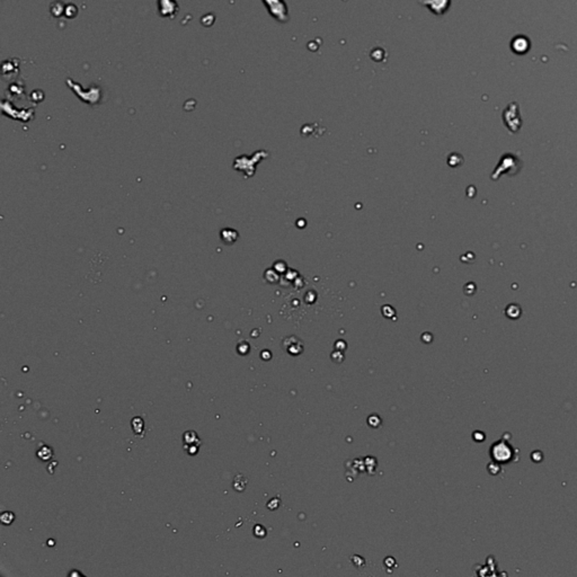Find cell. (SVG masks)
I'll use <instances>...</instances> for the list:
<instances>
[{
    "instance_id": "cell-1",
    "label": "cell",
    "mask_w": 577,
    "mask_h": 577,
    "mask_svg": "<svg viewBox=\"0 0 577 577\" xmlns=\"http://www.w3.org/2000/svg\"><path fill=\"white\" fill-rule=\"evenodd\" d=\"M490 456L494 461L508 464L513 459L514 450L506 441H497L490 447Z\"/></svg>"
},
{
    "instance_id": "cell-2",
    "label": "cell",
    "mask_w": 577,
    "mask_h": 577,
    "mask_svg": "<svg viewBox=\"0 0 577 577\" xmlns=\"http://www.w3.org/2000/svg\"><path fill=\"white\" fill-rule=\"evenodd\" d=\"M36 454H38L39 459H41L42 461H47L53 457V450L51 449L50 446L43 445L42 447H41V449L38 450Z\"/></svg>"
},
{
    "instance_id": "cell-3",
    "label": "cell",
    "mask_w": 577,
    "mask_h": 577,
    "mask_svg": "<svg viewBox=\"0 0 577 577\" xmlns=\"http://www.w3.org/2000/svg\"><path fill=\"white\" fill-rule=\"evenodd\" d=\"M132 428H133V431H134L135 434L143 433L144 422L142 421L141 417H134V419L132 420Z\"/></svg>"
},
{
    "instance_id": "cell-4",
    "label": "cell",
    "mask_w": 577,
    "mask_h": 577,
    "mask_svg": "<svg viewBox=\"0 0 577 577\" xmlns=\"http://www.w3.org/2000/svg\"><path fill=\"white\" fill-rule=\"evenodd\" d=\"M14 519H15V516L12 512H3L1 514V522L3 524H6V525L10 524L14 521Z\"/></svg>"
}]
</instances>
